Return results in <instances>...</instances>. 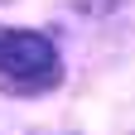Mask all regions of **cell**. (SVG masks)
I'll return each instance as SVG.
<instances>
[{"instance_id":"cell-1","label":"cell","mask_w":135,"mask_h":135,"mask_svg":"<svg viewBox=\"0 0 135 135\" xmlns=\"http://www.w3.org/2000/svg\"><path fill=\"white\" fill-rule=\"evenodd\" d=\"M63 77L58 48L39 29H0V82L15 92H44Z\"/></svg>"}]
</instances>
